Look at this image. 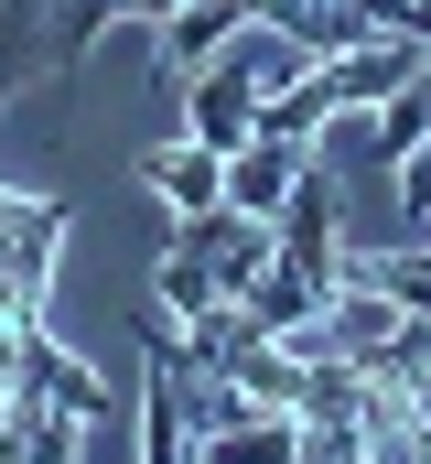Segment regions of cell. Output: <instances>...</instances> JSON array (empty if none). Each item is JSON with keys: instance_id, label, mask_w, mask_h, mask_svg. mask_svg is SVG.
I'll return each mask as SVG.
<instances>
[{"instance_id": "obj_1", "label": "cell", "mask_w": 431, "mask_h": 464, "mask_svg": "<svg viewBox=\"0 0 431 464\" xmlns=\"http://www.w3.org/2000/svg\"><path fill=\"white\" fill-rule=\"evenodd\" d=\"M184 140H206V151H237L248 130H259V65H248V33H226L216 44V65L184 76Z\"/></svg>"}, {"instance_id": "obj_2", "label": "cell", "mask_w": 431, "mask_h": 464, "mask_svg": "<svg viewBox=\"0 0 431 464\" xmlns=\"http://www.w3.org/2000/svg\"><path fill=\"white\" fill-rule=\"evenodd\" d=\"M431 54L410 33H367V44H345V54H323V87H334V109H388L410 76H421Z\"/></svg>"}, {"instance_id": "obj_3", "label": "cell", "mask_w": 431, "mask_h": 464, "mask_svg": "<svg viewBox=\"0 0 431 464\" xmlns=\"http://www.w3.org/2000/svg\"><path fill=\"white\" fill-rule=\"evenodd\" d=\"M302 173H313V151H302V140H270V130H248V140L226 151V206L270 227V217L292 206V184H302Z\"/></svg>"}, {"instance_id": "obj_4", "label": "cell", "mask_w": 431, "mask_h": 464, "mask_svg": "<svg viewBox=\"0 0 431 464\" xmlns=\"http://www.w3.org/2000/svg\"><path fill=\"white\" fill-rule=\"evenodd\" d=\"M248 22H259V0H184L173 22H151V33H162V98H184V76L216 65V44L248 33Z\"/></svg>"}, {"instance_id": "obj_5", "label": "cell", "mask_w": 431, "mask_h": 464, "mask_svg": "<svg viewBox=\"0 0 431 464\" xmlns=\"http://www.w3.org/2000/svg\"><path fill=\"white\" fill-rule=\"evenodd\" d=\"M140 184H151L173 217L226 206V151H206V140H151V151H140Z\"/></svg>"}, {"instance_id": "obj_6", "label": "cell", "mask_w": 431, "mask_h": 464, "mask_svg": "<svg viewBox=\"0 0 431 464\" xmlns=\"http://www.w3.org/2000/svg\"><path fill=\"white\" fill-rule=\"evenodd\" d=\"M323 119H334V87H323V65H313V76H292L281 98H259V130H270V140H302V151H313V130H323Z\"/></svg>"}, {"instance_id": "obj_7", "label": "cell", "mask_w": 431, "mask_h": 464, "mask_svg": "<svg viewBox=\"0 0 431 464\" xmlns=\"http://www.w3.org/2000/svg\"><path fill=\"white\" fill-rule=\"evenodd\" d=\"M367 119H378V151H388V162H410V151L431 140V65L388 98V109H367Z\"/></svg>"}, {"instance_id": "obj_8", "label": "cell", "mask_w": 431, "mask_h": 464, "mask_svg": "<svg viewBox=\"0 0 431 464\" xmlns=\"http://www.w3.org/2000/svg\"><path fill=\"white\" fill-rule=\"evenodd\" d=\"M162 303H173V324H195V314H216L226 292H216V270L195 259V248H162Z\"/></svg>"}, {"instance_id": "obj_9", "label": "cell", "mask_w": 431, "mask_h": 464, "mask_svg": "<svg viewBox=\"0 0 431 464\" xmlns=\"http://www.w3.org/2000/svg\"><path fill=\"white\" fill-rule=\"evenodd\" d=\"M399 33H410V44L431 54V0H410V11H399Z\"/></svg>"}, {"instance_id": "obj_10", "label": "cell", "mask_w": 431, "mask_h": 464, "mask_svg": "<svg viewBox=\"0 0 431 464\" xmlns=\"http://www.w3.org/2000/svg\"><path fill=\"white\" fill-rule=\"evenodd\" d=\"M399 389H410V411H421V432H431V367H410Z\"/></svg>"}]
</instances>
